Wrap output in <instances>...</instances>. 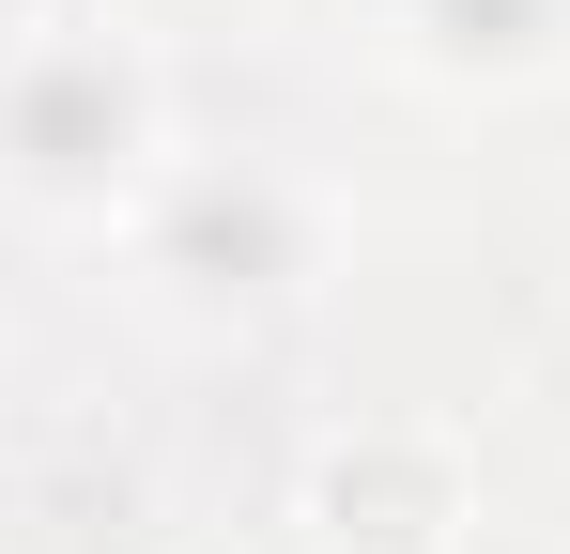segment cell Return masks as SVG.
Masks as SVG:
<instances>
[{"label": "cell", "mask_w": 570, "mask_h": 554, "mask_svg": "<svg viewBox=\"0 0 570 554\" xmlns=\"http://www.w3.org/2000/svg\"><path fill=\"white\" fill-rule=\"evenodd\" d=\"M355 263V200L308 170V155H263V139H186L170 185L124 216V308L155 324V339H186V355H263L293 339L324 293Z\"/></svg>", "instance_id": "obj_1"}, {"label": "cell", "mask_w": 570, "mask_h": 554, "mask_svg": "<svg viewBox=\"0 0 570 554\" xmlns=\"http://www.w3.org/2000/svg\"><path fill=\"white\" fill-rule=\"evenodd\" d=\"M186 155V78L139 16H16L0 31V231L47 247H124V216Z\"/></svg>", "instance_id": "obj_2"}, {"label": "cell", "mask_w": 570, "mask_h": 554, "mask_svg": "<svg viewBox=\"0 0 570 554\" xmlns=\"http://www.w3.org/2000/svg\"><path fill=\"white\" fill-rule=\"evenodd\" d=\"M478 524V447L432 416H355L293 462V540L308 554H463Z\"/></svg>", "instance_id": "obj_3"}, {"label": "cell", "mask_w": 570, "mask_h": 554, "mask_svg": "<svg viewBox=\"0 0 570 554\" xmlns=\"http://www.w3.org/2000/svg\"><path fill=\"white\" fill-rule=\"evenodd\" d=\"M355 47L432 108H540L570 92V0H355Z\"/></svg>", "instance_id": "obj_4"}]
</instances>
